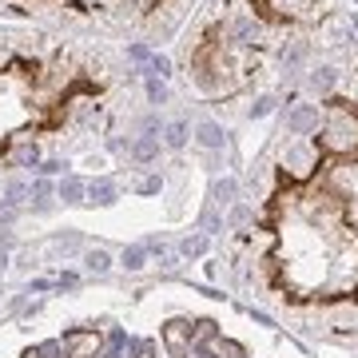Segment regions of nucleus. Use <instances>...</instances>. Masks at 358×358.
I'll return each mask as SVG.
<instances>
[{"label":"nucleus","instance_id":"1","mask_svg":"<svg viewBox=\"0 0 358 358\" xmlns=\"http://www.w3.org/2000/svg\"><path fill=\"white\" fill-rule=\"evenodd\" d=\"M319 148L331 155H355L358 152V120L350 108L334 103L327 120H322V131H319Z\"/></svg>","mask_w":358,"mask_h":358},{"label":"nucleus","instance_id":"2","mask_svg":"<svg viewBox=\"0 0 358 358\" xmlns=\"http://www.w3.org/2000/svg\"><path fill=\"white\" fill-rule=\"evenodd\" d=\"M310 128H319V108L315 103H299L287 112V131L291 136H307Z\"/></svg>","mask_w":358,"mask_h":358},{"label":"nucleus","instance_id":"3","mask_svg":"<svg viewBox=\"0 0 358 358\" xmlns=\"http://www.w3.org/2000/svg\"><path fill=\"white\" fill-rule=\"evenodd\" d=\"M179 16H183V0H164V13H155V20H152L155 36H171Z\"/></svg>","mask_w":358,"mask_h":358},{"label":"nucleus","instance_id":"4","mask_svg":"<svg viewBox=\"0 0 358 358\" xmlns=\"http://www.w3.org/2000/svg\"><path fill=\"white\" fill-rule=\"evenodd\" d=\"M84 195H88V203H96V207H112L115 199H120V187H115L112 179H92Z\"/></svg>","mask_w":358,"mask_h":358},{"label":"nucleus","instance_id":"5","mask_svg":"<svg viewBox=\"0 0 358 358\" xmlns=\"http://www.w3.org/2000/svg\"><path fill=\"white\" fill-rule=\"evenodd\" d=\"M60 346H64V350H72V355L92 358L88 350H96V334H92V331H68L64 338H60Z\"/></svg>","mask_w":358,"mask_h":358},{"label":"nucleus","instance_id":"6","mask_svg":"<svg viewBox=\"0 0 358 358\" xmlns=\"http://www.w3.org/2000/svg\"><path fill=\"white\" fill-rule=\"evenodd\" d=\"M231 36L239 40V44H259L263 24H259L255 16H239V20H235V28H231Z\"/></svg>","mask_w":358,"mask_h":358},{"label":"nucleus","instance_id":"7","mask_svg":"<svg viewBox=\"0 0 358 358\" xmlns=\"http://www.w3.org/2000/svg\"><path fill=\"white\" fill-rule=\"evenodd\" d=\"M195 140L203 143L207 152H219V148H223V143H227V131L219 128L215 120H203V124H199V136H195Z\"/></svg>","mask_w":358,"mask_h":358},{"label":"nucleus","instance_id":"8","mask_svg":"<svg viewBox=\"0 0 358 358\" xmlns=\"http://www.w3.org/2000/svg\"><path fill=\"white\" fill-rule=\"evenodd\" d=\"M131 155H136L140 164H152L155 155H159V136H148V131H143L140 140L131 143Z\"/></svg>","mask_w":358,"mask_h":358},{"label":"nucleus","instance_id":"9","mask_svg":"<svg viewBox=\"0 0 358 358\" xmlns=\"http://www.w3.org/2000/svg\"><path fill=\"white\" fill-rule=\"evenodd\" d=\"M108 267H112V255L103 247H92L88 255H84V271L88 275H108Z\"/></svg>","mask_w":358,"mask_h":358},{"label":"nucleus","instance_id":"10","mask_svg":"<svg viewBox=\"0 0 358 358\" xmlns=\"http://www.w3.org/2000/svg\"><path fill=\"white\" fill-rule=\"evenodd\" d=\"M120 267H124V271H143V267H148V247H143V243L124 247V255H120Z\"/></svg>","mask_w":358,"mask_h":358},{"label":"nucleus","instance_id":"11","mask_svg":"<svg viewBox=\"0 0 358 358\" xmlns=\"http://www.w3.org/2000/svg\"><path fill=\"white\" fill-rule=\"evenodd\" d=\"M84 192H88V183L76 179V176H68L64 183H60V199H64V203H84Z\"/></svg>","mask_w":358,"mask_h":358},{"label":"nucleus","instance_id":"12","mask_svg":"<svg viewBox=\"0 0 358 358\" xmlns=\"http://www.w3.org/2000/svg\"><path fill=\"white\" fill-rule=\"evenodd\" d=\"M13 164H16V167H40L36 143H16V148H13Z\"/></svg>","mask_w":358,"mask_h":358},{"label":"nucleus","instance_id":"13","mask_svg":"<svg viewBox=\"0 0 358 358\" xmlns=\"http://www.w3.org/2000/svg\"><path fill=\"white\" fill-rule=\"evenodd\" d=\"M164 338H167V346H192V327L187 322H167Z\"/></svg>","mask_w":358,"mask_h":358},{"label":"nucleus","instance_id":"14","mask_svg":"<svg viewBox=\"0 0 358 358\" xmlns=\"http://www.w3.org/2000/svg\"><path fill=\"white\" fill-rule=\"evenodd\" d=\"M164 143L167 148H183V143H187V124H183V120H171L167 131H164Z\"/></svg>","mask_w":358,"mask_h":358},{"label":"nucleus","instance_id":"15","mask_svg":"<svg viewBox=\"0 0 358 358\" xmlns=\"http://www.w3.org/2000/svg\"><path fill=\"white\" fill-rule=\"evenodd\" d=\"M207 251V235H187L183 243H179V255L183 259H199Z\"/></svg>","mask_w":358,"mask_h":358},{"label":"nucleus","instance_id":"16","mask_svg":"<svg viewBox=\"0 0 358 358\" xmlns=\"http://www.w3.org/2000/svg\"><path fill=\"white\" fill-rule=\"evenodd\" d=\"M287 167L303 176V171L310 167V148H291V152H287Z\"/></svg>","mask_w":358,"mask_h":358},{"label":"nucleus","instance_id":"17","mask_svg":"<svg viewBox=\"0 0 358 358\" xmlns=\"http://www.w3.org/2000/svg\"><path fill=\"white\" fill-rule=\"evenodd\" d=\"M235 192H239V183H235V179H219V183H215V203L227 207L231 199H235Z\"/></svg>","mask_w":358,"mask_h":358},{"label":"nucleus","instance_id":"18","mask_svg":"<svg viewBox=\"0 0 358 358\" xmlns=\"http://www.w3.org/2000/svg\"><path fill=\"white\" fill-rule=\"evenodd\" d=\"M334 80H338V76H334V68H319V72H310V84H315L319 92H331Z\"/></svg>","mask_w":358,"mask_h":358},{"label":"nucleus","instance_id":"19","mask_svg":"<svg viewBox=\"0 0 358 358\" xmlns=\"http://www.w3.org/2000/svg\"><path fill=\"white\" fill-rule=\"evenodd\" d=\"M16 211H20V199H13V195H4L0 199V223H13Z\"/></svg>","mask_w":358,"mask_h":358},{"label":"nucleus","instance_id":"20","mask_svg":"<svg viewBox=\"0 0 358 358\" xmlns=\"http://www.w3.org/2000/svg\"><path fill=\"white\" fill-rule=\"evenodd\" d=\"M148 100H152V103H167V84H164V80H148Z\"/></svg>","mask_w":358,"mask_h":358},{"label":"nucleus","instance_id":"21","mask_svg":"<svg viewBox=\"0 0 358 358\" xmlns=\"http://www.w3.org/2000/svg\"><path fill=\"white\" fill-rule=\"evenodd\" d=\"M303 56H307V48H303V44H294V48L282 52V64H287V68H299V64H303Z\"/></svg>","mask_w":358,"mask_h":358},{"label":"nucleus","instance_id":"22","mask_svg":"<svg viewBox=\"0 0 358 358\" xmlns=\"http://www.w3.org/2000/svg\"><path fill=\"white\" fill-rule=\"evenodd\" d=\"M271 112H275V100H271V96L251 103V120H263V115H271Z\"/></svg>","mask_w":358,"mask_h":358},{"label":"nucleus","instance_id":"23","mask_svg":"<svg viewBox=\"0 0 358 358\" xmlns=\"http://www.w3.org/2000/svg\"><path fill=\"white\" fill-rule=\"evenodd\" d=\"M203 231L207 235H215V231H223V219H219V211L211 207V211H203Z\"/></svg>","mask_w":358,"mask_h":358},{"label":"nucleus","instance_id":"24","mask_svg":"<svg viewBox=\"0 0 358 358\" xmlns=\"http://www.w3.org/2000/svg\"><path fill=\"white\" fill-rule=\"evenodd\" d=\"M148 72H159V76H167V72H171V60H167V56H152V60H148Z\"/></svg>","mask_w":358,"mask_h":358},{"label":"nucleus","instance_id":"25","mask_svg":"<svg viewBox=\"0 0 358 358\" xmlns=\"http://www.w3.org/2000/svg\"><path fill=\"white\" fill-rule=\"evenodd\" d=\"M64 159H44V164H40L36 167V171H40V176H60V171H64Z\"/></svg>","mask_w":358,"mask_h":358},{"label":"nucleus","instance_id":"26","mask_svg":"<svg viewBox=\"0 0 358 358\" xmlns=\"http://www.w3.org/2000/svg\"><path fill=\"white\" fill-rule=\"evenodd\" d=\"M60 350H64L60 343H44V346L36 350V355H40V358H60Z\"/></svg>","mask_w":358,"mask_h":358},{"label":"nucleus","instance_id":"27","mask_svg":"<svg viewBox=\"0 0 358 358\" xmlns=\"http://www.w3.org/2000/svg\"><path fill=\"white\" fill-rule=\"evenodd\" d=\"M155 192H159V179H155V176H148V179L140 183V195H155Z\"/></svg>","mask_w":358,"mask_h":358},{"label":"nucleus","instance_id":"28","mask_svg":"<svg viewBox=\"0 0 358 358\" xmlns=\"http://www.w3.org/2000/svg\"><path fill=\"white\" fill-rule=\"evenodd\" d=\"M124 4H128V8H140V13H148V8H155V4H159V0H124Z\"/></svg>","mask_w":358,"mask_h":358},{"label":"nucleus","instance_id":"29","mask_svg":"<svg viewBox=\"0 0 358 358\" xmlns=\"http://www.w3.org/2000/svg\"><path fill=\"white\" fill-rule=\"evenodd\" d=\"M131 60H152V52L143 48V44H131Z\"/></svg>","mask_w":358,"mask_h":358},{"label":"nucleus","instance_id":"30","mask_svg":"<svg viewBox=\"0 0 358 358\" xmlns=\"http://www.w3.org/2000/svg\"><path fill=\"white\" fill-rule=\"evenodd\" d=\"M124 343H128V334H124V331H112V334H108V346H124Z\"/></svg>","mask_w":358,"mask_h":358},{"label":"nucleus","instance_id":"31","mask_svg":"<svg viewBox=\"0 0 358 358\" xmlns=\"http://www.w3.org/2000/svg\"><path fill=\"white\" fill-rule=\"evenodd\" d=\"M76 4H84V8H103V4H115V0H76Z\"/></svg>","mask_w":358,"mask_h":358},{"label":"nucleus","instance_id":"32","mask_svg":"<svg viewBox=\"0 0 358 358\" xmlns=\"http://www.w3.org/2000/svg\"><path fill=\"white\" fill-rule=\"evenodd\" d=\"M48 287H52L48 279H32V282H28V291H48Z\"/></svg>","mask_w":358,"mask_h":358},{"label":"nucleus","instance_id":"33","mask_svg":"<svg viewBox=\"0 0 358 358\" xmlns=\"http://www.w3.org/2000/svg\"><path fill=\"white\" fill-rule=\"evenodd\" d=\"M231 219H235V223H247V219H251V211H247V207H235V215H231Z\"/></svg>","mask_w":358,"mask_h":358},{"label":"nucleus","instance_id":"34","mask_svg":"<svg viewBox=\"0 0 358 358\" xmlns=\"http://www.w3.org/2000/svg\"><path fill=\"white\" fill-rule=\"evenodd\" d=\"M0 271H4V251H0Z\"/></svg>","mask_w":358,"mask_h":358},{"label":"nucleus","instance_id":"35","mask_svg":"<svg viewBox=\"0 0 358 358\" xmlns=\"http://www.w3.org/2000/svg\"><path fill=\"white\" fill-rule=\"evenodd\" d=\"M68 358H84V355H68Z\"/></svg>","mask_w":358,"mask_h":358},{"label":"nucleus","instance_id":"36","mask_svg":"<svg viewBox=\"0 0 358 358\" xmlns=\"http://www.w3.org/2000/svg\"><path fill=\"white\" fill-rule=\"evenodd\" d=\"M355 120H358V112H355Z\"/></svg>","mask_w":358,"mask_h":358},{"label":"nucleus","instance_id":"37","mask_svg":"<svg viewBox=\"0 0 358 358\" xmlns=\"http://www.w3.org/2000/svg\"><path fill=\"white\" fill-rule=\"evenodd\" d=\"M287 4H291V0H287Z\"/></svg>","mask_w":358,"mask_h":358}]
</instances>
